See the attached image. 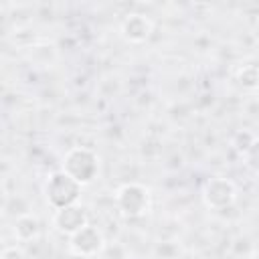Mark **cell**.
<instances>
[{
  "mask_svg": "<svg viewBox=\"0 0 259 259\" xmlns=\"http://www.w3.org/2000/svg\"><path fill=\"white\" fill-rule=\"evenodd\" d=\"M152 30H154L152 20H150L146 14H142V12H132V14H127V16L121 20V24H119V34H121L127 42H132V45H142V42H146V40L150 38Z\"/></svg>",
  "mask_w": 259,
  "mask_h": 259,
  "instance_id": "obj_7",
  "label": "cell"
},
{
  "mask_svg": "<svg viewBox=\"0 0 259 259\" xmlns=\"http://www.w3.org/2000/svg\"><path fill=\"white\" fill-rule=\"evenodd\" d=\"M53 225H55V229L59 233L71 237L73 233H77L79 229L89 225V217H87L85 208L75 202V204L63 206V208H57L55 214H53Z\"/></svg>",
  "mask_w": 259,
  "mask_h": 259,
  "instance_id": "obj_6",
  "label": "cell"
},
{
  "mask_svg": "<svg viewBox=\"0 0 259 259\" xmlns=\"http://www.w3.org/2000/svg\"><path fill=\"white\" fill-rule=\"evenodd\" d=\"M40 235V221L36 214L32 212H24V214H18L16 221H14V237L16 241L20 243H26V241H32Z\"/></svg>",
  "mask_w": 259,
  "mask_h": 259,
  "instance_id": "obj_8",
  "label": "cell"
},
{
  "mask_svg": "<svg viewBox=\"0 0 259 259\" xmlns=\"http://www.w3.org/2000/svg\"><path fill=\"white\" fill-rule=\"evenodd\" d=\"M115 204L123 217H130V219L144 217L152 208L150 188L140 182H125L115 192Z\"/></svg>",
  "mask_w": 259,
  "mask_h": 259,
  "instance_id": "obj_2",
  "label": "cell"
},
{
  "mask_svg": "<svg viewBox=\"0 0 259 259\" xmlns=\"http://www.w3.org/2000/svg\"><path fill=\"white\" fill-rule=\"evenodd\" d=\"M0 259H26L22 247L18 245H10V247H4L2 253H0Z\"/></svg>",
  "mask_w": 259,
  "mask_h": 259,
  "instance_id": "obj_10",
  "label": "cell"
},
{
  "mask_svg": "<svg viewBox=\"0 0 259 259\" xmlns=\"http://www.w3.org/2000/svg\"><path fill=\"white\" fill-rule=\"evenodd\" d=\"M202 202L210 210H225L235 204L237 200V186L233 180L225 176H212L202 184L200 190Z\"/></svg>",
  "mask_w": 259,
  "mask_h": 259,
  "instance_id": "obj_4",
  "label": "cell"
},
{
  "mask_svg": "<svg viewBox=\"0 0 259 259\" xmlns=\"http://www.w3.org/2000/svg\"><path fill=\"white\" fill-rule=\"evenodd\" d=\"M69 249L77 257H95L105 249V237L97 227L85 225L69 237Z\"/></svg>",
  "mask_w": 259,
  "mask_h": 259,
  "instance_id": "obj_5",
  "label": "cell"
},
{
  "mask_svg": "<svg viewBox=\"0 0 259 259\" xmlns=\"http://www.w3.org/2000/svg\"><path fill=\"white\" fill-rule=\"evenodd\" d=\"M237 79L239 83L243 85V89L247 91H255L257 89V83H259V73H257V65L255 63H249V65H243L237 73Z\"/></svg>",
  "mask_w": 259,
  "mask_h": 259,
  "instance_id": "obj_9",
  "label": "cell"
},
{
  "mask_svg": "<svg viewBox=\"0 0 259 259\" xmlns=\"http://www.w3.org/2000/svg\"><path fill=\"white\" fill-rule=\"evenodd\" d=\"M42 192H45L47 202L57 210V208L75 204L79 200V196H81V184H77L63 170H57V172L49 174V178L45 180Z\"/></svg>",
  "mask_w": 259,
  "mask_h": 259,
  "instance_id": "obj_3",
  "label": "cell"
},
{
  "mask_svg": "<svg viewBox=\"0 0 259 259\" xmlns=\"http://www.w3.org/2000/svg\"><path fill=\"white\" fill-rule=\"evenodd\" d=\"M61 170L65 174H69L77 184L85 186V184H91L97 178V174H99V158L91 148L75 146L65 154Z\"/></svg>",
  "mask_w": 259,
  "mask_h": 259,
  "instance_id": "obj_1",
  "label": "cell"
}]
</instances>
